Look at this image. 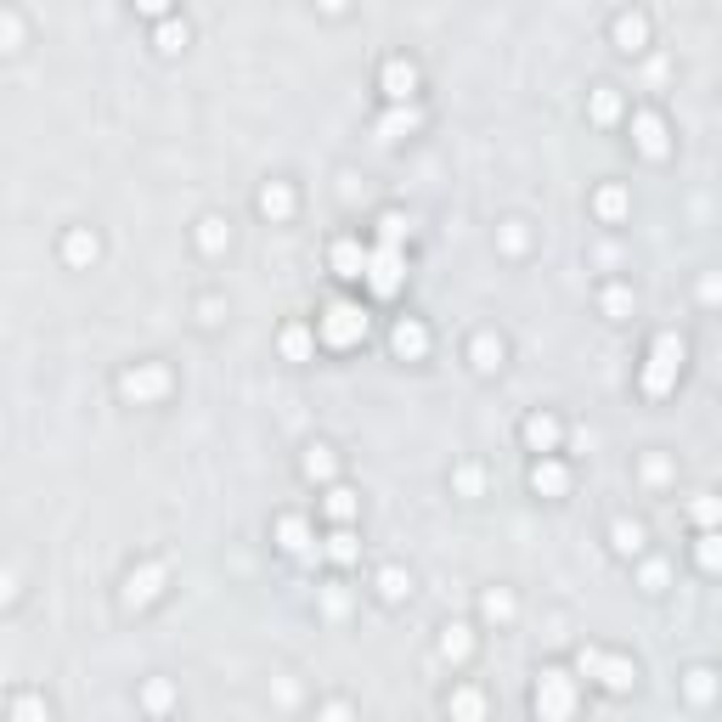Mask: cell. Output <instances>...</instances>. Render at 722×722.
<instances>
[{"instance_id": "30", "label": "cell", "mask_w": 722, "mask_h": 722, "mask_svg": "<svg viewBox=\"0 0 722 722\" xmlns=\"http://www.w3.org/2000/svg\"><path fill=\"white\" fill-rule=\"evenodd\" d=\"M446 655H452V660H463V655H469V638H463V626H452V633H446Z\"/></svg>"}, {"instance_id": "35", "label": "cell", "mask_w": 722, "mask_h": 722, "mask_svg": "<svg viewBox=\"0 0 722 722\" xmlns=\"http://www.w3.org/2000/svg\"><path fill=\"white\" fill-rule=\"evenodd\" d=\"M474 356H480V367H497V361H491V356H497V345L480 339V345H474Z\"/></svg>"}, {"instance_id": "20", "label": "cell", "mask_w": 722, "mask_h": 722, "mask_svg": "<svg viewBox=\"0 0 722 722\" xmlns=\"http://www.w3.org/2000/svg\"><path fill=\"white\" fill-rule=\"evenodd\" d=\"M283 350H288L294 361H305V356H311V333H305V328H288V333H283Z\"/></svg>"}, {"instance_id": "23", "label": "cell", "mask_w": 722, "mask_h": 722, "mask_svg": "<svg viewBox=\"0 0 722 722\" xmlns=\"http://www.w3.org/2000/svg\"><path fill=\"white\" fill-rule=\"evenodd\" d=\"M452 711H457V717H480V711H485V700L474 695V688H463V695L452 700Z\"/></svg>"}, {"instance_id": "22", "label": "cell", "mask_w": 722, "mask_h": 722, "mask_svg": "<svg viewBox=\"0 0 722 722\" xmlns=\"http://www.w3.org/2000/svg\"><path fill=\"white\" fill-rule=\"evenodd\" d=\"M616 547H621V553H638V547H643V531L621 519V525H616Z\"/></svg>"}, {"instance_id": "6", "label": "cell", "mask_w": 722, "mask_h": 722, "mask_svg": "<svg viewBox=\"0 0 722 722\" xmlns=\"http://www.w3.org/2000/svg\"><path fill=\"white\" fill-rule=\"evenodd\" d=\"M633 142L643 147V152H649V159H666V125H660V119L655 113H633Z\"/></svg>"}, {"instance_id": "18", "label": "cell", "mask_w": 722, "mask_h": 722, "mask_svg": "<svg viewBox=\"0 0 722 722\" xmlns=\"http://www.w3.org/2000/svg\"><path fill=\"white\" fill-rule=\"evenodd\" d=\"M700 571H722V536H700Z\"/></svg>"}, {"instance_id": "19", "label": "cell", "mask_w": 722, "mask_h": 722, "mask_svg": "<svg viewBox=\"0 0 722 722\" xmlns=\"http://www.w3.org/2000/svg\"><path fill=\"white\" fill-rule=\"evenodd\" d=\"M616 40L626 45V51H638V45H643V18H621L616 23Z\"/></svg>"}, {"instance_id": "17", "label": "cell", "mask_w": 722, "mask_h": 722, "mask_svg": "<svg viewBox=\"0 0 722 722\" xmlns=\"http://www.w3.org/2000/svg\"><path fill=\"white\" fill-rule=\"evenodd\" d=\"M598 214H604V221H621V214H626V192H621V187L598 192Z\"/></svg>"}, {"instance_id": "15", "label": "cell", "mask_w": 722, "mask_h": 722, "mask_svg": "<svg viewBox=\"0 0 722 722\" xmlns=\"http://www.w3.org/2000/svg\"><path fill=\"white\" fill-rule=\"evenodd\" d=\"M525 440H531L536 452H547L553 440H559V423H553V418H531V423H525Z\"/></svg>"}, {"instance_id": "21", "label": "cell", "mask_w": 722, "mask_h": 722, "mask_svg": "<svg viewBox=\"0 0 722 722\" xmlns=\"http://www.w3.org/2000/svg\"><path fill=\"white\" fill-rule=\"evenodd\" d=\"M328 514L333 519H350V514H356V497H350V491H328Z\"/></svg>"}, {"instance_id": "31", "label": "cell", "mask_w": 722, "mask_h": 722, "mask_svg": "<svg viewBox=\"0 0 722 722\" xmlns=\"http://www.w3.org/2000/svg\"><path fill=\"white\" fill-rule=\"evenodd\" d=\"M90 254H97V243H90V237H68V260H90Z\"/></svg>"}, {"instance_id": "25", "label": "cell", "mask_w": 722, "mask_h": 722, "mask_svg": "<svg viewBox=\"0 0 722 722\" xmlns=\"http://www.w3.org/2000/svg\"><path fill=\"white\" fill-rule=\"evenodd\" d=\"M260 204H266V214H288V204H294V198H288V187H271Z\"/></svg>"}, {"instance_id": "4", "label": "cell", "mask_w": 722, "mask_h": 722, "mask_svg": "<svg viewBox=\"0 0 722 722\" xmlns=\"http://www.w3.org/2000/svg\"><path fill=\"white\" fill-rule=\"evenodd\" d=\"M536 711L542 717H571L576 711V688L564 672H542V683H536Z\"/></svg>"}, {"instance_id": "1", "label": "cell", "mask_w": 722, "mask_h": 722, "mask_svg": "<svg viewBox=\"0 0 722 722\" xmlns=\"http://www.w3.org/2000/svg\"><path fill=\"white\" fill-rule=\"evenodd\" d=\"M678 367H683V339L678 333H660L655 350H649V367H643V390L666 395L672 384H678Z\"/></svg>"}, {"instance_id": "24", "label": "cell", "mask_w": 722, "mask_h": 722, "mask_svg": "<svg viewBox=\"0 0 722 722\" xmlns=\"http://www.w3.org/2000/svg\"><path fill=\"white\" fill-rule=\"evenodd\" d=\"M305 469H311V480H328V474H333V457H328V452L316 446L311 457H305Z\"/></svg>"}, {"instance_id": "7", "label": "cell", "mask_w": 722, "mask_h": 722, "mask_svg": "<svg viewBox=\"0 0 722 722\" xmlns=\"http://www.w3.org/2000/svg\"><path fill=\"white\" fill-rule=\"evenodd\" d=\"M367 260H373V249H361L356 237L333 243V271H339V276H367Z\"/></svg>"}, {"instance_id": "34", "label": "cell", "mask_w": 722, "mask_h": 722, "mask_svg": "<svg viewBox=\"0 0 722 722\" xmlns=\"http://www.w3.org/2000/svg\"><path fill=\"white\" fill-rule=\"evenodd\" d=\"M136 12H147V18H164V12H170V0H136Z\"/></svg>"}, {"instance_id": "32", "label": "cell", "mask_w": 722, "mask_h": 722, "mask_svg": "<svg viewBox=\"0 0 722 722\" xmlns=\"http://www.w3.org/2000/svg\"><path fill=\"white\" fill-rule=\"evenodd\" d=\"M616 107H621V102L609 97V90H598V102H593V113H598V119H616Z\"/></svg>"}, {"instance_id": "26", "label": "cell", "mask_w": 722, "mask_h": 722, "mask_svg": "<svg viewBox=\"0 0 722 722\" xmlns=\"http://www.w3.org/2000/svg\"><path fill=\"white\" fill-rule=\"evenodd\" d=\"M695 519H700V525H717V519H722V502H717V497H700V502H695Z\"/></svg>"}, {"instance_id": "14", "label": "cell", "mask_w": 722, "mask_h": 722, "mask_svg": "<svg viewBox=\"0 0 722 722\" xmlns=\"http://www.w3.org/2000/svg\"><path fill=\"white\" fill-rule=\"evenodd\" d=\"M159 581H164V571H159V564H147L142 576H130V604H147V598L159 593Z\"/></svg>"}, {"instance_id": "33", "label": "cell", "mask_w": 722, "mask_h": 722, "mask_svg": "<svg viewBox=\"0 0 722 722\" xmlns=\"http://www.w3.org/2000/svg\"><path fill=\"white\" fill-rule=\"evenodd\" d=\"M407 593V581H401V571H384V598H401Z\"/></svg>"}, {"instance_id": "28", "label": "cell", "mask_w": 722, "mask_h": 722, "mask_svg": "<svg viewBox=\"0 0 722 722\" xmlns=\"http://www.w3.org/2000/svg\"><path fill=\"white\" fill-rule=\"evenodd\" d=\"M401 232H407L401 214H384V221H378V237H384V243H401Z\"/></svg>"}, {"instance_id": "10", "label": "cell", "mask_w": 722, "mask_h": 722, "mask_svg": "<svg viewBox=\"0 0 722 722\" xmlns=\"http://www.w3.org/2000/svg\"><path fill=\"white\" fill-rule=\"evenodd\" d=\"M164 367H142V373H130L125 378V395H136V401H152V395H164Z\"/></svg>"}, {"instance_id": "16", "label": "cell", "mask_w": 722, "mask_h": 722, "mask_svg": "<svg viewBox=\"0 0 722 722\" xmlns=\"http://www.w3.org/2000/svg\"><path fill=\"white\" fill-rule=\"evenodd\" d=\"M328 559L350 564V559H356V536H350V531H333V536H328Z\"/></svg>"}, {"instance_id": "8", "label": "cell", "mask_w": 722, "mask_h": 722, "mask_svg": "<svg viewBox=\"0 0 722 722\" xmlns=\"http://www.w3.org/2000/svg\"><path fill=\"white\" fill-rule=\"evenodd\" d=\"M276 536H283V547L294 553V559H316V553H322V547H311V525H305V519H283Z\"/></svg>"}, {"instance_id": "13", "label": "cell", "mask_w": 722, "mask_h": 722, "mask_svg": "<svg viewBox=\"0 0 722 722\" xmlns=\"http://www.w3.org/2000/svg\"><path fill=\"white\" fill-rule=\"evenodd\" d=\"M412 125H418V113H412V107H395V113L378 119V136H384V142H401Z\"/></svg>"}, {"instance_id": "29", "label": "cell", "mask_w": 722, "mask_h": 722, "mask_svg": "<svg viewBox=\"0 0 722 722\" xmlns=\"http://www.w3.org/2000/svg\"><path fill=\"white\" fill-rule=\"evenodd\" d=\"M688 695H695V700H711V672H688Z\"/></svg>"}, {"instance_id": "3", "label": "cell", "mask_w": 722, "mask_h": 722, "mask_svg": "<svg viewBox=\"0 0 722 722\" xmlns=\"http://www.w3.org/2000/svg\"><path fill=\"white\" fill-rule=\"evenodd\" d=\"M361 333H367V316L356 311V305H328V311H322V339H328V345H356L361 339Z\"/></svg>"}, {"instance_id": "27", "label": "cell", "mask_w": 722, "mask_h": 722, "mask_svg": "<svg viewBox=\"0 0 722 722\" xmlns=\"http://www.w3.org/2000/svg\"><path fill=\"white\" fill-rule=\"evenodd\" d=\"M159 45H164V51H181V45H187V28L164 23V28H159Z\"/></svg>"}, {"instance_id": "9", "label": "cell", "mask_w": 722, "mask_h": 722, "mask_svg": "<svg viewBox=\"0 0 722 722\" xmlns=\"http://www.w3.org/2000/svg\"><path fill=\"white\" fill-rule=\"evenodd\" d=\"M412 90H418V74H412V63H390V68H384V97H390V102H407Z\"/></svg>"}, {"instance_id": "11", "label": "cell", "mask_w": 722, "mask_h": 722, "mask_svg": "<svg viewBox=\"0 0 722 722\" xmlns=\"http://www.w3.org/2000/svg\"><path fill=\"white\" fill-rule=\"evenodd\" d=\"M531 485L542 491V497H564V485H571V474H564L559 463H536V469H531Z\"/></svg>"}, {"instance_id": "5", "label": "cell", "mask_w": 722, "mask_h": 722, "mask_svg": "<svg viewBox=\"0 0 722 722\" xmlns=\"http://www.w3.org/2000/svg\"><path fill=\"white\" fill-rule=\"evenodd\" d=\"M581 672L598 678L604 688H633V666H626V660H604L598 649H581Z\"/></svg>"}, {"instance_id": "12", "label": "cell", "mask_w": 722, "mask_h": 722, "mask_svg": "<svg viewBox=\"0 0 722 722\" xmlns=\"http://www.w3.org/2000/svg\"><path fill=\"white\" fill-rule=\"evenodd\" d=\"M395 350H401L407 361H418L423 350H429V333L418 328V322H401V328H395Z\"/></svg>"}, {"instance_id": "2", "label": "cell", "mask_w": 722, "mask_h": 722, "mask_svg": "<svg viewBox=\"0 0 722 722\" xmlns=\"http://www.w3.org/2000/svg\"><path fill=\"white\" fill-rule=\"evenodd\" d=\"M401 249H395V243H378L373 249V260H367V288H373L378 299H390L395 288H401Z\"/></svg>"}]
</instances>
